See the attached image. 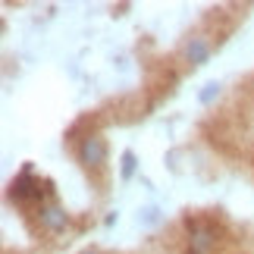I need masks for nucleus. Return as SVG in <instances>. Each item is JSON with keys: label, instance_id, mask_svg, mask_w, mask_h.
<instances>
[{"label": "nucleus", "instance_id": "7", "mask_svg": "<svg viewBox=\"0 0 254 254\" xmlns=\"http://www.w3.org/2000/svg\"><path fill=\"white\" fill-rule=\"evenodd\" d=\"M163 223V210L157 204H144L138 207V226H160Z\"/></svg>", "mask_w": 254, "mask_h": 254}, {"label": "nucleus", "instance_id": "1", "mask_svg": "<svg viewBox=\"0 0 254 254\" xmlns=\"http://www.w3.org/2000/svg\"><path fill=\"white\" fill-rule=\"evenodd\" d=\"M182 232H185V251L194 254H217L220 245L226 242V232L217 223V217H204V213H185L182 217Z\"/></svg>", "mask_w": 254, "mask_h": 254}, {"label": "nucleus", "instance_id": "6", "mask_svg": "<svg viewBox=\"0 0 254 254\" xmlns=\"http://www.w3.org/2000/svg\"><path fill=\"white\" fill-rule=\"evenodd\" d=\"M223 97V85L220 82H204V88L198 91V104L201 107H213Z\"/></svg>", "mask_w": 254, "mask_h": 254}, {"label": "nucleus", "instance_id": "9", "mask_svg": "<svg viewBox=\"0 0 254 254\" xmlns=\"http://www.w3.org/2000/svg\"><path fill=\"white\" fill-rule=\"evenodd\" d=\"M182 254H194V251H185V248H182Z\"/></svg>", "mask_w": 254, "mask_h": 254}, {"label": "nucleus", "instance_id": "4", "mask_svg": "<svg viewBox=\"0 0 254 254\" xmlns=\"http://www.w3.org/2000/svg\"><path fill=\"white\" fill-rule=\"evenodd\" d=\"M25 217H28V223H35L44 236H66L69 226H72V213L66 210L57 198L54 201H44L41 207H35L32 213H25Z\"/></svg>", "mask_w": 254, "mask_h": 254}, {"label": "nucleus", "instance_id": "10", "mask_svg": "<svg viewBox=\"0 0 254 254\" xmlns=\"http://www.w3.org/2000/svg\"><path fill=\"white\" fill-rule=\"evenodd\" d=\"M251 88H254V75H251Z\"/></svg>", "mask_w": 254, "mask_h": 254}, {"label": "nucleus", "instance_id": "3", "mask_svg": "<svg viewBox=\"0 0 254 254\" xmlns=\"http://www.w3.org/2000/svg\"><path fill=\"white\" fill-rule=\"evenodd\" d=\"M217 38H213L210 32H204V28H194V32L185 35V41L179 44V63L185 66V69H201V66L210 63V57L217 54Z\"/></svg>", "mask_w": 254, "mask_h": 254}, {"label": "nucleus", "instance_id": "2", "mask_svg": "<svg viewBox=\"0 0 254 254\" xmlns=\"http://www.w3.org/2000/svg\"><path fill=\"white\" fill-rule=\"evenodd\" d=\"M75 160L79 167L91 176V179H107V170H110V144H107L104 132H94L82 138L75 144Z\"/></svg>", "mask_w": 254, "mask_h": 254}, {"label": "nucleus", "instance_id": "8", "mask_svg": "<svg viewBox=\"0 0 254 254\" xmlns=\"http://www.w3.org/2000/svg\"><path fill=\"white\" fill-rule=\"evenodd\" d=\"M82 254H104V251H101V248H85Z\"/></svg>", "mask_w": 254, "mask_h": 254}, {"label": "nucleus", "instance_id": "5", "mask_svg": "<svg viewBox=\"0 0 254 254\" xmlns=\"http://www.w3.org/2000/svg\"><path fill=\"white\" fill-rule=\"evenodd\" d=\"M135 173H138V157H135V151H123L120 154V182H132Z\"/></svg>", "mask_w": 254, "mask_h": 254}]
</instances>
